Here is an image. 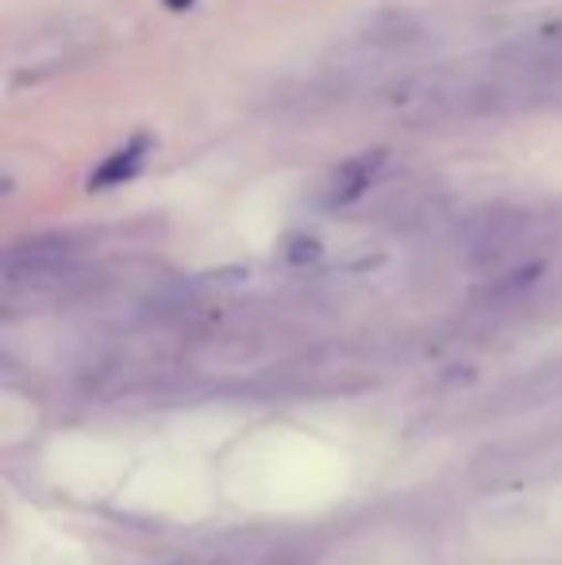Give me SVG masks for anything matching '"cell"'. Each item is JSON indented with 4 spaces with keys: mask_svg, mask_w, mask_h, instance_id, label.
Segmentation results:
<instances>
[{
    "mask_svg": "<svg viewBox=\"0 0 562 565\" xmlns=\"http://www.w3.org/2000/svg\"><path fill=\"white\" fill-rule=\"evenodd\" d=\"M0 274L4 289H51L77 274V246L70 235H35L8 246Z\"/></svg>",
    "mask_w": 562,
    "mask_h": 565,
    "instance_id": "6da1fadb",
    "label": "cell"
},
{
    "mask_svg": "<svg viewBox=\"0 0 562 565\" xmlns=\"http://www.w3.org/2000/svg\"><path fill=\"white\" fill-rule=\"evenodd\" d=\"M494 58L509 62V66L562 74V20H548V23H540V28L520 31V35H512L505 46H497Z\"/></svg>",
    "mask_w": 562,
    "mask_h": 565,
    "instance_id": "7a4b0ae2",
    "label": "cell"
},
{
    "mask_svg": "<svg viewBox=\"0 0 562 565\" xmlns=\"http://www.w3.org/2000/svg\"><path fill=\"white\" fill-rule=\"evenodd\" d=\"M382 170H385V150H362V154L347 158V162H339V170L331 173L328 189H324V201H328L331 209H343V204L359 201V196L382 178Z\"/></svg>",
    "mask_w": 562,
    "mask_h": 565,
    "instance_id": "3957f363",
    "label": "cell"
},
{
    "mask_svg": "<svg viewBox=\"0 0 562 565\" xmlns=\"http://www.w3.org/2000/svg\"><path fill=\"white\" fill-rule=\"evenodd\" d=\"M147 150H150V142L142 139V135L131 142H124L120 150H113V154L97 166V173L89 178V189H113V185H124L128 178H136L142 158H147Z\"/></svg>",
    "mask_w": 562,
    "mask_h": 565,
    "instance_id": "277c9868",
    "label": "cell"
},
{
    "mask_svg": "<svg viewBox=\"0 0 562 565\" xmlns=\"http://www.w3.org/2000/svg\"><path fill=\"white\" fill-rule=\"evenodd\" d=\"M166 4H170V8H189L193 0H166Z\"/></svg>",
    "mask_w": 562,
    "mask_h": 565,
    "instance_id": "5b68a950",
    "label": "cell"
}]
</instances>
